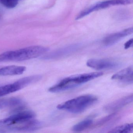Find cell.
Listing matches in <instances>:
<instances>
[{
    "instance_id": "cell-10",
    "label": "cell",
    "mask_w": 133,
    "mask_h": 133,
    "mask_svg": "<svg viewBox=\"0 0 133 133\" xmlns=\"http://www.w3.org/2000/svg\"><path fill=\"white\" fill-rule=\"evenodd\" d=\"M112 80L117 81L126 84H132L133 82V67L130 66L121 70L112 76Z\"/></svg>"
},
{
    "instance_id": "cell-13",
    "label": "cell",
    "mask_w": 133,
    "mask_h": 133,
    "mask_svg": "<svg viewBox=\"0 0 133 133\" xmlns=\"http://www.w3.org/2000/svg\"><path fill=\"white\" fill-rule=\"evenodd\" d=\"M22 102L21 99L16 97L0 99V109L19 105Z\"/></svg>"
},
{
    "instance_id": "cell-18",
    "label": "cell",
    "mask_w": 133,
    "mask_h": 133,
    "mask_svg": "<svg viewBox=\"0 0 133 133\" xmlns=\"http://www.w3.org/2000/svg\"><path fill=\"white\" fill-rule=\"evenodd\" d=\"M133 44V39H130L124 44V49H127L130 47H132Z\"/></svg>"
},
{
    "instance_id": "cell-17",
    "label": "cell",
    "mask_w": 133,
    "mask_h": 133,
    "mask_svg": "<svg viewBox=\"0 0 133 133\" xmlns=\"http://www.w3.org/2000/svg\"><path fill=\"white\" fill-rule=\"evenodd\" d=\"M18 0H0V3L7 8H13L18 3Z\"/></svg>"
},
{
    "instance_id": "cell-14",
    "label": "cell",
    "mask_w": 133,
    "mask_h": 133,
    "mask_svg": "<svg viewBox=\"0 0 133 133\" xmlns=\"http://www.w3.org/2000/svg\"><path fill=\"white\" fill-rule=\"evenodd\" d=\"M93 123V119L91 118H87L75 125L72 127V130L75 132L82 131L91 127Z\"/></svg>"
},
{
    "instance_id": "cell-12",
    "label": "cell",
    "mask_w": 133,
    "mask_h": 133,
    "mask_svg": "<svg viewBox=\"0 0 133 133\" xmlns=\"http://www.w3.org/2000/svg\"><path fill=\"white\" fill-rule=\"evenodd\" d=\"M26 70V67L15 65L6 66L0 68V76H12L22 74Z\"/></svg>"
},
{
    "instance_id": "cell-15",
    "label": "cell",
    "mask_w": 133,
    "mask_h": 133,
    "mask_svg": "<svg viewBox=\"0 0 133 133\" xmlns=\"http://www.w3.org/2000/svg\"><path fill=\"white\" fill-rule=\"evenodd\" d=\"M133 131V124L128 123L116 127L110 130V133H131Z\"/></svg>"
},
{
    "instance_id": "cell-3",
    "label": "cell",
    "mask_w": 133,
    "mask_h": 133,
    "mask_svg": "<svg viewBox=\"0 0 133 133\" xmlns=\"http://www.w3.org/2000/svg\"><path fill=\"white\" fill-rule=\"evenodd\" d=\"M97 99L93 95H84L59 104L57 108L71 113H80L95 104Z\"/></svg>"
},
{
    "instance_id": "cell-1",
    "label": "cell",
    "mask_w": 133,
    "mask_h": 133,
    "mask_svg": "<svg viewBox=\"0 0 133 133\" xmlns=\"http://www.w3.org/2000/svg\"><path fill=\"white\" fill-rule=\"evenodd\" d=\"M47 47L33 46L23 49L7 51L0 54V62L22 61L38 57L49 51Z\"/></svg>"
},
{
    "instance_id": "cell-8",
    "label": "cell",
    "mask_w": 133,
    "mask_h": 133,
    "mask_svg": "<svg viewBox=\"0 0 133 133\" xmlns=\"http://www.w3.org/2000/svg\"><path fill=\"white\" fill-rule=\"evenodd\" d=\"M86 64L88 66L98 70L114 69L120 65L119 63L116 61L103 59H89Z\"/></svg>"
},
{
    "instance_id": "cell-16",
    "label": "cell",
    "mask_w": 133,
    "mask_h": 133,
    "mask_svg": "<svg viewBox=\"0 0 133 133\" xmlns=\"http://www.w3.org/2000/svg\"><path fill=\"white\" fill-rule=\"evenodd\" d=\"M116 114L115 113H113L102 118L96 122L95 126L96 127H101L104 124H106L107 123H109L110 121L112 120L114 118H115Z\"/></svg>"
},
{
    "instance_id": "cell-4",
    "label": "cell",
    "mask_w": 133,
    "mask_h": 133,
    "mask_svg": "<svg viewBox=\"0 0 133 133\" xmlns=\"http://www.w3.org/2000/svg\"><path fill=\"white\" fill-rule=\"evenodd\" d=\"M41 78V75H32L25 77L11 84L0 86V97L19 91L32 83L38 82Z\"/></svg>"
},
{
    "instance_id": "cell-2",
    "label": "cell",
    "mask_w": 133,
    "mask_h": 133,
    "mask_svg": "<svg viewBox=\"0 0 133 133\" xmlns=\"http://www.w3.org/2000/svg\"><path fill=\"white\" fill-rule=\"evenodd\" d=\"M103 75L102 72H94L70 76L62 79L59 83L50 88L49 91L50 92H57L72 89L99 77Z\"/></svg>"
},
{
    "instance_id": "cell-7",
    "label": "cell",
    "mask_w": 133,
    "mask_h": 133,
    "mask_svg": "<svg viewBox=\"0 0 133 133\" xmlns=\"http://www.w3.org/2000/svg\"><path fill=\"white\" fill-rule=\"evenodd\" d=\"M80 46V45L78 44L70 45L49 53L42 57L41 59L45 60L60 59L75 52L79 49Z\"/></svg>"
},
{
    "instance_id": "cell-11",
    "label": "cell",
    "mask_w": 133,
    "mask_h": 133,
    "mask_svg": "<svg viewBox=\"0 0 133 133\" xmlns=\"http://www.w3.org/2000/svg\"><path fill=\"white\" fill-rule=\"evenodd\" d=\"M133 32V28H129L121 31L109 35L104 38L103 42L106 46H110L116 43L123 38L132 34Z\"/></svg>"
},
{
    "instance_id": "cell-6",
    "label": "cell",
    "mask_w": 133,
    "mask_h": 133,
    "mask_svg": "<svg viewBox=\"0 0 133 133\" xmlns=\"http://www.w3.org/2000/svg\"><path fill=\"white\" fill-rule=\"evenodd\" d=\"M42 126L41 121L34 118L11 126L3 127L8 130L15 131H32L38 130Z\"/></svg>"
},
{
    "instance_id": "cell-9",
    "label": "cell",
    "mask_w": 133,
    "mask_h": 133,
    "mask_svg": "<svg viewBox=\"0 0 133 133\" xmlns=\"http://www.w3.org/2000/svg\"><path fill=\"white\" fill-rule=\"evenodd\" d=\"M133 100V95L131 94L109 103L105 106L104 109L107 112H114L132 102Z\"/></svg>"
},
{
    "instance_id": "cell-5",
    "label": "cell",
    "mask_w": 133,
    "mask_h": 133,
    "mask_svg": "<svg viewBox=\"0 0 133 133\" xmlns=\"http://www.w3.org/2000/svg\"><path fill=\"white\" fill-rule=\"evenodd\" d=\"M35 117V114L31 111H22L13 114L9 117L0 120V127H3L11 126L28 120L33 119Z\"/></svg>"
}]
</instances>
